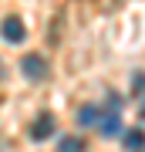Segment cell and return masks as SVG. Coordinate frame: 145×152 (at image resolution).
Segmentation results:
<instances>
[{
    "label": "cell",
    "mask_w": 145,
    "mask_h": 152,
    "mask_svg": "<svg viewBox=\"0 0 145 152\" xmlns=\"http://www.w3.org/2000/svg\"><path fill=\"white\" fill-rule=\"evenodd\" d=\"M98 129H101V135H115L118 132V112H101Z\"/></svg>",
    "instance_id": "cell-5"
},
{
    "label": "cell",
    "mask_w": 145,
    "mask_h": 152,
    "mask_svg": "<svg viewBox=\"0 0 145 152\" xmlns=\"http://www.w3.org/2000/svg\"><path fill=\"white\" fill-rule=\"evenodd\" d=\"M54 129H58L54 115H51V112H41L37 118H34V125H31V139H34V142H44V139L54 135Z\"/></svg>",
    "instance_id": "cell-3"
},
{
    "label": "cell",
    "mask_w": 145,
    "mask_h": 152,
    "mask_svg": "<svg viewBox=\"0 0 145 152\" xmlns=\"http://www.w3.org/2000/svg\"><path fill=\"white\" fill-rule=\"evenodd\" d=\"M0 34H4V41H10V44H20L27 37V27H24V20L17 14L10 17H4V24H0Z\"/></svg>",
    "instance_id": "cell-2"
},
{
    "label": "cell",
    "mask_w": 145,
    "mask_h": 152,
    "mask_svg": "<svg viewBox=\"0 0 145 152\" xmlns=\"http://www.w3.org/2000/svg\"><path fill=\"white\" fill-rule=\"evenodd\" d=\"M20 71L31 78V81H41V78H47V58L27 54V58H20Z\"/></svg>",
    "instance_id": "cell-1"
},
{
    "label": "cell",
    "mask_w": 145,
    "mask_h": 152,
    "mask_svg": "<svg viewBox=\"0 0 145 152\" xmlns=\"http://www.w3.org/2000/svg\"><path fill=\"white\" fill-rule=\"evenodd\" d=\"M61 152H85V139H61Z\"/></svg>",
    "instance_id": "cell-7"
},
{
    "label": "cell",
    "mask_w": 145,
    "mask_h": 152,
    "mask_svg": "<svg viewBox=\"0 0 145 152\" xmlns=\"http://www.w3.org/2000/svg\"><path fill=\"white\" fill-rule=\"evenodd\" d=\"M78 122L81 125H98V122H101V112H98L95 105H85V108L78 112Z\"/></svg>",
    "instance_id": "cell-6"
},
{
    "label": "cell",
    "mask_w": 145,
    "mask_h": 152,
    "mask_svg": "<svg viewBox=\"0 0 145 152\" xmlns=\"http://www.w3.org/2000/svg\"><path fill=\"white\" fill-rule=\"evenodd\" d=\"M122 145L128 149V152H138V149H145V132L142 129H128L122 135Z\"/></svg>",
    "instance_id": "cell-4"
},
{
    "label": "cell",
    "mask_w": 145,
    "mask_h": 152,
    "mask_svg": "<svg viewBox=\"0 0 145 152\" xmlns=\"http://www.w3.org/2000/svg\"><path fill=\"white\" fill-rule=\"evenodd\" d=\"M145 91V75H135V81H132V95H142Z\"/></svg>",
    "instance_id": "cell-8"
},
{
    "label": "cell",
    "mask_w": 145,
    "mask_h": 152,
    "mask_svg": "<svg viewBox=\"0 0 145 152\" xmlns=\"http://www.w3.org/2000/svg\"><path fill=\"white\" fill-rule=\"evenodd\" d=\"M142 118H145V102H142Z\"/></svg>",
    "instance_id": "cell-9"
}]
</instances>
